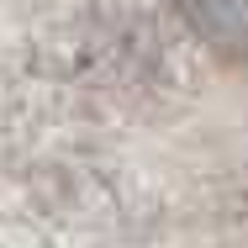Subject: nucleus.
I'll return each mask as SVG.
<instances>
[{"label":"nucleus","instance_id":"f257e3e1","mask_svg":"<svg viewBox=\"0 0 248 248\" xmlns=\"http://www.w3.org/2000/svg\"><path fill=\"white\" fill-rule=\"evenodd\" d=\"M201 48L232 69L248 63V0H169Z\"/></svg>","mask_w":248,"mask_h":248}]
</instances>
